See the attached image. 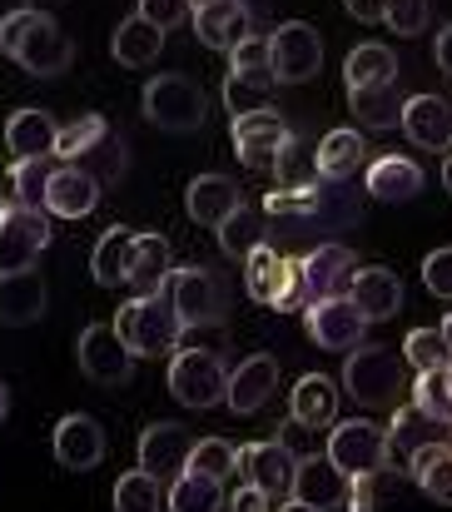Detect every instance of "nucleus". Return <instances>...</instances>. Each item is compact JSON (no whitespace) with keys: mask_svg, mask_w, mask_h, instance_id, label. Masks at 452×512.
<instances>
[{"mask_svg":"<svg viewBox=\"0 0 452 512\" xmlns=\"http://www.w3.org/2000/svg\"><path fill=\"white\" fill-rule=\"evenodd\" d=\"M0 50H5L25 75H40V80L65 75L70 60H75L70 35H65V30L55 25V15H45V10H25V15L5 20V25H0Z\"/></svg>","mask_w":452,"mask_h":512,"instance_id":"f257e3e1","label":"nucleus"},{"mask_svg":"<svg viewBox=\"0 0 452 512\" xmlns=\"http://www.w3.org/2000/svg\"><path fill=\"white\" fill-rule=\"evenodd\" d=\"M115 334L125 339V348H130L135 358H164V353H174V348L184 343V324H179L169 294L159 289V294L130 299V304L115 314Z\"/></svg>","mask_w":452,"mask_h":512,"instance_id":"f03ea898","label":"nucleus"},{"mask_svg":"<svg viewBox=\"0 0 452 512\" xmlns=\"http://www.w3.org/2000/svg\"><path fill=\"white\" fill-rule=\"evenodd\" d=\"M179 324H184V339L194 334H224V319H229V289L219 284V274L209 269H174L169 284H164Z\"/></svg>","mask_w":452,"mask_h":512,"instance_id":"7ed1b4c3","label":"nucleus"},{"mask_svg":"<svg viewBox=\"0 0 452 512\" xmlns=\"http://www.w3.org/2000/svg\"><path fill=\"white\" fill-rule=\"evenodd\" d=\"M244 289L254 304L274 309V314H294L308 304V289H303V269L294 254L274 249V244H259L249 259H244Z\"/></svg>","mask_w":452,"mask_h":512,"instance_id":"20e7f679","label":"nucleus"},{"mask_svg":"<svg viewBox=\"0 0 452 512\" xmlns=\"http://www.w3.org/2000/svg\"><path fill=\"white\" fill-rule=\"evenodd\" d=\"M343 388L358 408H398L403 403V358L378 343H358L343 358Z\"/></svg>","mask_w":452,"mask_h":512,"instance_id":"39448f33","label":"nucleus"},{"mask_svg":"<svg viewBox=\"0 0 452 512\" xmlns=\"http://www.w3.org/2000/svg\"><path fill=\"white\" fill-rule=\"evenodd\" d=\"M169 393H174V403H184V408H194V413L224 403V393H229V368H224L219 348H204V343L174 348V358H169Z\"/></svg>","mask_w":452,"mask_h":512,"instance_id":"423d86ee","label":"nucleus"},{"mask_svg":"<svg viewBox=\"0 0 452 512\" xmlns=\"http://www.w3.org/2000/svg\"><path fill=\"white\" fill-rule=\"evenodd\" d=\"M145 120L159 125V130H169V135H194V130H204V120H209L204 90H199L189 75H179V70L154 75L150 85H145Z\"/></svg>","mask_w":452,"mask_h":512,"instance_id":"0eeeda50","label":"nucleus"},{"mask_svg":"<svg viewBox=\"0 0 452 512\" xmlns=\"http://www.w3.org/2000/svg\"><path fill=\"white\" fill-rule=\"evenodd\" d=\"M234 473H239L249 488H259L264 498L284 503V498H294L299 453L289 448V438H284V433H279V438H264V443H244V448H239V463H234Z\"/></svg>","mask_w":452,"mask_h":512,"instance_id":"6e6552de","label":"nucleus"},{"mask_svg":"<svg viewBox=\"0 0 452 512\" xmlns=\"http://www.w3.org/2000/svg\"><path fill=\"white\" fill-rule=\"evenodd\" d=\"M328 463H333L343 478H358V473H373V468H393V458H388V433H383L373 418L333 423V428H328Z\"/></svg>","mask_w":452,"mask_h":512,"instance_id":"1a4fd4ad","label":"nucleus"},{"mask_svg":"<svg viewBox=\"0 0 452 512\" xmlns=\"http://www.w3.org/2000/svg\"><path fill=\"white\" fill-rule=\"evenodd\" d=\"M269 60H274V85H303L323 70V35L308 20H284L269 35Z\"/></svg>","mask_w":452,"mask_h":512,"instance_id":"9d476101","label":"nucleus"},{"mask_svg":"<svg viewBox=\"0 0 452 512\" xmlns=\"http://www.w3.org/2000/svg\"><path fill=\"white\" fill-rule=\"evenodd\" d=\"M75 358H80V373L100 388H120V383L135 378V353L115 334V324H85V334L75 343Z\"/></svg>","mask_w":452,"mask_h":512,"instance_id":"9b49d317","label":"nucleus"},{"mask_svg":"<svg viewBox=\"0 0 452 512\" xmlns=\"http://www.w3.org/2000/svg\"><path fill=\"white\" fill-rule=\"evenodd\" d=\"M45 244H50V219L40 209H25V204L0 209V274L35 269Z\"/></svg>","mask_w":452,"mask_h":512,"instance_id":"f8f14e48","label":"nucleus"},{"mask_svg":"<svg viewBox=\"0 0 452 512\" xmlns=\"http://www.w3.org/2000/svg\"><path fill=\"white\" fill-rule=\"evenodd\" d=\"M303 324H308V339L318 348H328V353H353L368 334V319L358 314L353 299H308Z\"/></svg>","mask_w":452,"mask_h":512,"instance_id":"ddd939ff","label":"nucleus"},{"mask_svg":"<svg viewBox=\"0 0 452 512\" xmlns=\"http://www.w3.org/2000/svg\"><path fill=\"white\" fill-rule=\"evenodd\" d=\"M299 269H303L308 299H348L353 274H358L363 264H358V254H353L348 244H313L299 259Z\"/></svg>","mask_w":452,"mask_h":512,"instance_id":"4468645a","label":"nucleus"},{"mask_svg":"<svg viewBox=\"0 0 452 512\" xmlns=\"http://www.w3.org/2000/svg\"><path fill=\"white\" fill-rule=\"evenodd\" d=\"M189 448H194V433L184 423H150L140 433V468L159 483H174L189 468Z\"/></svg>","mask_w":452,"mask_h":512,"instance_id":"2eb2a0df","label":"nucleus"},{"mask_svg":"<svg viewBox=\"0 0 452 512\" xmlns=\"http://www.w3.org/2000/svg\"><path fill=\"white\" fill-rule=\"evenodd\" d=\"M229 140H234V155L244 160V170H269L274 155H279V145L289 140V125L274 110H254V115H239L234 120Z\"/></svg>","mask_w":452,"mask_h":512,"instance_id":"dca6fc26","label":"nucleus"},{"mask_svg":"<svg viewBox=\"0 0 452 512\" xmlns=\"http://www.w3.org/2000/svg\"><path fill=\"white\" fill-rule=\"evenodd\" d=\"M274 388H279V363H274V353H249V358H239V363L229 368V393H224V403H229L239 418H249V413H259V408L274 398Z\"/></svg>","mask_w":452,"mask_h":512,"instance_id":"f3484780","label":"nucleus"},{"mask_svg":"<svg viewBox=\"0 0 452 512\" xmlns=\"http://www.w3.org/2000/svg\"><path fill=\"white\" fill-rule=\"evenodd\" d=\"M55 458L70 473H90L105 463V428L90 413H65L55 423Z\"/></svg>","mask_w":452,"mask_h":512,"instance_id":"a211bd4d","label":"nucleus"},{"mask_svg":"<svg viewBox=\"0 0 452 512\" xmlns=\"http://www.w3.org/2000/svg\"><path fill=\"white\" fill-rule=\"evenodd\" d=\"M45 304H50V289H45V274L40 269H15V274H0V324L5 329H30L45 319Z\"/></svg>","mask_w":452,"mask_h":512,"instance_id":"6ab92c4d","label":"nucleus"},{"mask_svg":"<svg viewBox=\"0 0 452 512\" xmlns=\"http://www.w3.org/2000/svg\"><path fill=\"white\" fill-rule=\"evenodd\" d=\"M403 135L428 155H452V105L443 95H413L403 105Z\"/></svg>","mask_w":452,"mask_h":512,"instance_id":"aec40b11","label":"nucleus"},{"mask_svg":"<svg viewBox=\"0 0 452 512\" xmlns=\"http://www.w3.org/2000/svg\"><path fill=\"white\" fill-rule=\"evenodd\" d=\"M348 299L358 304V314L368 319V324H388L398 309H403V279L393 274V269H383V264H368V269H358L353 274V289H348Z\"/></svg>","mask_w":452,"mask_h":512,"instance_id":"412c9836","label":"nucleus"},{"mask_svg":"<svg viewBox=\"0 0 452 512\" xmlns=\"http://www.w3.org/2000/svg\"><path fill=\"white\" fill-rule=\"evenodd\" d=\"M383 433H388V458H393V468H403V473H408V463H413L428 443H443V438H448V428L433 423L428 413H418L413 403H398V408H393V423H388Z\"/></svg>","mask_w":452,"mask_h":512,"instance_id":"4be33fe9","label":"nucleus"},{"mask_svg":"<svg viewBox=\"0 0 452 512\" xmlns=\"http://www.w3.org/2000/svg\"><path fill=\"white\" fill-rule=\"evenodd\" d=\"M294 498L313 512H333L348 503V478L328 463V453H303L299 473H294Z\"/></svg>","mask_w":452,"mask_h":512,"instance_id":"5701e85b","label":"nucleus"},{"mask_svg":"<svg viewBox=\"0 0 452 512\" xmlns=\"http://www.w3.org/2000/svg\"><path fill=\"white\" fill-rule=\"evenodd\" d=\"M239 204H244V189H239L229 174H199V179L189 184V194H184L189 219H194V224H204V229H219Z\"/></svg>","mask_w":452,"mask_h":512,"instance_id":"b1692460","label":"nucleus"},{"mask_svg":"<svg viewBox=\"0 0 452 512\" xmlns=\"http://www.w3.org/2000/svg\"><path fill=\"white\" fill-rule=\"evenodd\" d=\"M189 20H194L199 45L224 50V55H229L239 40H249V35H254V30H249V5H244V0H214V5L194 10Z\"/></svg>","mask_w":452,"mask_h":512,"instance_id":"393cba45","label":"nucleus"},{"mask_svg":"<svg viewBox=\"0 0 452 512\" xmlns=\"http://www.w3.org/2000/svg\"><path fill=\"white\" fill-rule=\"evenodd\" d=\"M363 184H368V194L378 199V204H403V199H418L423 194V184H428V174L418 160H403V155H378L368 174H363Z\"/></svg>","mask_w":452,"mask_h":512,"instance_id":"a878e982","label":"nucleus"},{"mask_svg":"<svg viewBox=\"0 0 452 512\" xmlns=\"http://www.w3.org/2000/svg\"><path fill=\"white\" fill-rule=\"evenodd\" d=\"M100 184L90 179V174L80 170V165H60V170L50 174V189H45V209L55 214V219H85L95 204H100Z\"/></svg>","mask_w":452,"mask_h":512,"instance_id":"bb28decb","label":"nucleus"},{"mask_svg":"<svg viewBox=\"0 0 452 512\" xmlns=\"http://www.w3.org/2000/svg\"><path fill=\"white\" fill-rule=\"evenodd\" d=\"M363 155H368V140H363V130H353V125H338V130H328V135L313 145V165H318V179H328V184L348 179L353 170H363Z\"/></svg>","mask_w":452,"mask_h":512,"instance_id":"cd10ccee","label":"nucleus"},{"mask_svg":"<svg viewBox=\"0 0 452 512\" xmlns=\"http://www.w3.org/2000/svg\"><path fill=\"white\" fill-rule=\"evenodd\" d=\"M55 135H60V125L45 110H15L5 120V150L15 160H50L55 155Z\"/></svg>","mask_w":452,"mask_h":512,"instance_id":"c85d7f7f","label":"nucleus"},{"mask_svg":"<svg viewBox=\"0 0 452 512\" xmlns=\"http://www.w3.org/2000/svg\"><path fill=\"white\" fill-rule=\"evenodd\" d=\"M174 274V249L164 234H135V254H130V289L135 294H159Z\"/></svg>","mask_w":452,"mask_h":512,"instance_id":"c756f323","label":"nucleus"},{"mask_svg":"<svg viewBox=\"0 0 452 512\" xmlns=\"http://www.w3.org/2000/svg\"><path fill=\"white\" fill-rule=\"evenodd\" d=\"M289 413H294L299 428H333V423H338V388H333V378L303 373L299 383H294Z\"/></svg>","mask_w":452,"mask_h":512,"instance_id":"7c9ffc66","label":"nucleus"},{"mask_svg":"<svg viewBox=\"0 0 452 512\" xmlns=\"http://www.w3.org/2000/svg\"><path fill=\"white\" fill-rule=\"evenodd\" d=\"M343 80L348 90H383V85H398V55L378 40L368 45H353L348 60H343Z\"/></svg>","mask_w":452,"mask_h":512,"instance_id":"2f4dec72","label":"nucleus"},{"mask_svg":"<svg viewBox=\"0 0 452 512\" xmlns=\"http://www.w3.org/2000/svg\"><path fill=\"white\" fill-rule=\"evenodd\" d=\"M130 254H135V234H130L125 224L105 229L100 244H95V254H90V274H95V284H100V289L125 284V279H130Z\"/></svg>","mask_w":452,"mask_h":512,"instance_id":"473e14b6","label":"nucleus"},{"mask_svg":"<svg viewBox=\"0 0 452 512\" xmlns=\"http://www.w3.org/2000/svg\"><path fill=\"white\" fill-rule=\"evenodd\" d=\"M110 50H115V60L125 65V70H145L159 60V50H164V30L150 25V20H120V30H115V40H110Z\"/></svg>","mask_w":452,"mask_h":512,"instance_id":"72a5a7b5","label":"nucleus"},{"mask_svg":"<svg viewBox=\"0 0 452 512\" xmlns=\"http://www.w3.org/2000/svg\"><path fill=\"white\" fill-rule=\"evenodd\" d=\"M224 503H229L224 483L219 478H204V473H189V468L164 493V508L169 512H224Z\"/></svg>","mask_w":452,"mask_h":512,"instance_id":"f704fd0d","label":"nucleus"},{"mask_svg":"<svg viewBox=\"0 0 452 512\" xmlns=\"http://www.w3.org/2000/svg\"><path fill=\"white\" fill-rule=\"evenodd\" d=\"M214 234H219V249H224L229 259H239V264H244L259 244H269V214H254L249 204H239V209H234Z\"/></svg>","mask_w":452,"mask_h":512,"instance_id":"c9c22d12","label":"nucleus"},{"mask_svg":"<svg viewBox=\"0 0 452 512\" xmlns=\"http://www.w3.org/2000/svg\"><path fill=\"white\" fill-rule=\"evenodd\" d=\"M408 478L433 498V503H448L452 508V443H428L413 463H408Z\"/></svg>","mask_w":452,"mask_h":512,"instance_id":"e433bc0d","label":"nucleus"},{"mask_svg":"<svg viewBox=\"0 0 452 512\" xmlns=\"http://www.w3.org/2000/svg\"><path fill=\"white\" fill-rule=\"evenodd\" d=\"M403 488V468H373V473H358L348 478V512H388L393 508V493Z\"/></svg>","mask_w":452,"mask_h":512,"instance_id":"4c0bfd02","label":"nucleus"},{"mask_svg":"<svg viewBox=\"0 0 452 512\" xmlns=\"http://www.w3.org/2000/svg\"><path fill=\"white\" fill-rule=\"evenodd\" d=\"M348 105H353L363 130H393V125H403L408 100H403L398 85H383V90H348Z\"/></svg>","mask_w":452,"mask_h":512,"instance_id":"58836bf2","label":"nucleus"},{"mask_svg":"<svg viewBox=\"0 0 452 512\" xmlns=\"http://www.w3.org/2000/svg\"><path fill=\"white\" fill-rule=\"evenodd\" d=\"M80 170L90 174L100 189H110V184H120L125 170H130V150H125V140H115V135H105V140H95L80 160H75Z\"/></svg>","mask_w":452,"mask_h":512,"instance_id":"ea45409f","label":"nucleus"},{"mask_svg":"<svg viewBox=\"0 0 452 512\" xmlns=\"http://www.w3.org/2000/svg\"><path fill=\"white\" fill-rule=\"evenodd\" d=\"M413 408L428 413L433 423L452 428V363L448 368H433V373H418V383H413Z\"/></svg>","mask_w":452,"mask_h":512,"instance_id":"a19ab883","label":"nucleus"},{"mask_svg":"<svg viewBox=\"0 0 452 512\" xmlns=\"http://www.w3.org/2000/svg\"><path fill=\"white\" fill-rule=\"evenodd\" d=\"M115 512H164V483L145 468L115 478Z\"/></svg>","mask_w":452,"mask_h":512,"instance_id":"79ce46f5","label":"nucleus"},{"mask_svg":"<svg viewBox=\"0 0 452 512\" xmlns=\"http://www.w3.org/2000/svg\"><path fill=\"white\" fill-rule=\"evenodd\" d=\"M269 174L279 179V189H299V184H318V165H313V150L303 145L299 135H289L274 155Z\"/></svg>","mask_w":452,"mask_h":512,"instance_id":"37998d69","label":"nucleus"},{"mask_svg":"<svg viewBox=\"0 0 452 512\" xmlns=\"http://www.w3.org/2000/svg\"><path fill=\"white\" fill-rule=\"evenodd\" d=\"M403 363H408L413 373H433V368H448L452 353H448V339H443V329H433V324L413 329V334L403 339Z\"/></svg>","mask_w":452,"mask_h":512,"instance_id":"c03bdc74","label":"nucleus"},{"mask_svg":"<svg viewBox=\"0 0 452 512\" xmlns=\"http://www.w3.org/2000/svg\"><path fill=\"white\" fill-rule=\"evenodd\" d=\"M269 219H318L323 214V179L318 184H299V189H274L264 199Z\"/></svg>","mask_w":452,"mask_h":512,"instance_id":"a18cd8bd","label":"nucleus"},{"mask_svg":"<svg viewBox=\"0 0 452 512\" xmlns=\"http://www.w3.org/2000/svg\"><path fill=\"white\" fill-rule=\"evenodd\" d=\"M110 135V125H105V115H75L70 125H60V135H55V160H65V165H75L95 140H105Z\"/></svg>","mask_w":452,"mask_h":512,"instance_id":"49530a36","label":"nucleus"},{"mask_svg":"<svg viewBox=\"0 0 452 512\" xmlns=\"http://www.w3.org/2000/svg\"><path fill=\"white\" fill-rule=\"evenodd\" d=\"M234 463H239V443H229V438H194V448H189V473L224 483L234 473Z\"/></svg>","mask_w":452,"mask_h":512,"instance_id":"de8ad7c7","label":"nucleus"},{"mask_svg":"<svg viewBox=\"0 0 452 512\" xmlns=\"http://www.w3.org/2000/svg\"><path fill=\"white\" fill-rule=\"evenodd\" d=\"M229 75H244V80H254V85H269V90H274V60H269V40H259V35L239 40V45L229 50Z\"/></svg>","mask_w":452,"mask_h":512,"instance_id":"09e8293b","label":"nucleus"},{"mask_svg":"<svg viewBox=\"0 0 452 512\" xmlns=\"http://www.w3.org/2000/svg\"><path fill=\"white\" fill-rule=\"evenodd\" d=\"M50 160H15V204L25 209H45V189H50Z\"/></svg>","mask_w":452,"mask_h":512,"instance_id":"8fccbe9b","label":"nucleus"},{"mask_svg":"<svg viewBox=\"0 0 452 512\" xmlns=\"http://www.w3.org/2000/svg\"><path fill=\"white\" fill-rule=\"evenodd\" d=\"M269 85H254V80H244V75H224V105H229V115L239 120V115H254V110H269Z\"/></svg>","mask_w":452,"mask_h":512,"instance_id":"3c124183","label":"nucleus"},{"mask_svg":"<svg viewBox=\"0 0 452 512\" xmlns=\"http://www.w3.org/2000/svg\"><path fill=\"white\" fill-rule=\"evenodd\" d=\"M428 20H433L428 0H388V10H383V25L398 30V35H423Z\"/></svg>","mask_w":452,"mask_h":512,"instance_id":"603ef678","label":"nucleus"},{"mask_svg":"<svg viewBox=\"0 0 452 512\" xmlns=\"http://www.w3.org/2000/svg\"><path fill=\"white\" fill-rule=\"evenodd\" d=\"M423 284H428L433 299H452V244L448 249H433L423 259Z\"/></svg>","mask_w":452,"mask_h":512,"instance_id":"864d4df0","label":"nucleus"},{"mask_svg":"<svg viewBox=\"0 0 452 512\" xmlns=\"http://www.w3.org/2000/svg\"><path fill=\"white\" fill-rule=\"evenodd\" d=\"M140 20H150V25H159L169 35L174 25L189 20V0H140Z\"/></svg>","mask_w":452,"mask_h":512,"instance_id":"5fc2aeb1","label":"nucleus"},{"mask_svg":"<svg viewBox=\"0 0 452 512\" xmlns=\"http://www.w3.org/2000/svg\"><path fill=\"white\" fill-rule=\"evenodd\" d=\"M229 512H274V498H264L259 488H239V493H229V503H224Z\"/></svg>","mask_w":452,"mask_h":512,"instance_id":"6e6d98bb","label":"nucleus"},{"mask_svg":"<svg viewBox=\"0 0 452 512\" xmlns=\"http://www.w3.org/2000/svg\"><path fill=\"white\" fill-rule=\"evenodd\" d=\"M343 10H348L353 20H363V25H378L383 10H388V0H343Z\"/></svg>","mask_w":452,"mask_h":512,"instance_id":"4d7b16f0","label":"nucleus"},{"mask_svg":"<svg viewBox=\"0 0 452 512\" xmlns=\"http://www.w3.org/2000/svg\"><path fill=\"white\" fill-rule=\"evenodd\" d=\"M433 60H438V70H443V75H452V25H443V30H438Z\"/></svg>","mask_w":452,"mask_h":512,"instance_id":"13d9d810","label":"nucleus"},{"mask_svg":"<svg viewBox=\"0 0 452 512\" xmlns=\"http://www.w3.org/2000/svg\"><path fill=\"white\" fill-rule=\"evenodd\" d=\"M15 204V165L0 155V209H10Z\"/></svg>","mask_w":452,"mask_h":512,"instance_id":"bf43d9fd","label":"nucleus"},{"mask_svg":"<svg viewBox=\"0 0 452 512\" xmlns=\"http://www.w3.org/2000/svg\"><path fill=\"white\" fill-rule=\"evenodd\" d=\"M25 10H35V0H0V25L15 20V15H25Z\"/></svg>","mask_w":452,"mask_h":512,"instance_id":"052dcab7","label":"nucleus"},{"mask_svg":"<svg viewBox=\"0 0 452 512\" xmlns=\"http://www.w3.org/2000/svg\"><path fill=\"white\" fill-rule=\"evenodd\" d=\"M274 512H313V508L299 503V498H284V503H274Z\"/></svg>","mask_w":452,"mask_h":512,"instance_id":"680f3d73","label":"nucleus"},{"mask_svg":"<svg viewBox=\"0 0 452 512\" xmlns=\"http://www.w3.org/2000/svg\"><path fill=\"white\" fill-rule=\"evenodd\" d=\"M5 413H10V388H5V378H0V423H5Z\"/></svg>","mask_w":452,"mask_h":512,"instance_id":"e2e57ef3","label":"nucleus"},{"mask_svg":"<svg viewBox=\"0 0 452 512\" xmlns=\"http://www.w3.org/2000/svg\"><path fill=\"white\" fill-rule=\"evenodd\" d=\"M438 329H443V339H448V353H452V314L443 319V324H438Z\"/></svg>","mask_w":452,"mask_h":512,"instance_id":"0e129e2a","label":"nucleus"},{"mask_svg":"<svg viewBox=\"0 0 452 512\" xmlns=\"http://www.w3.org/2000/svg\"><path fill=\"white\" fill-rule=\"evenodd\" d=\"M443 184H448V194H452V155H448V165H443Z\"/></svg>","mask_w":452,"mask_h":512,"instance_id":"69168bd1","label":"nucleus"},{"mask_svg":"<svg viewBox=\"0 0 452 512\" xmlns=\"http://www.w3.org/2000/svg\"><path fill=\"white\" fill-rule=\"evenodd\" d=\"M204 5H214V0H189V15H194V10H204Z\"/></svg>","mask_w":452,"mask_h":512,"instance_id":"338daca9","label":"nucleus"}]
</instances>
